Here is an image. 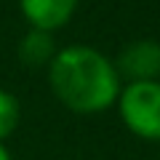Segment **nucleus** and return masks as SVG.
Masks as SVG:
<instances>
[{
  "mask_svg": "<svg viewBox=\"0 0 160 160\" xmlns=\"http://www.w3.org/2000/svg\"><path fill=\"white\" fill-rule=\"evenodd\" d=\"M51 91L67 109L78 115H96L118 104L120 75L99 48L67 46L59 48L48 64Z\"/></svg>",
  "mask_w": 160,
  "mask_h": 160,
  "instance_id": "1",
  "label": "nucleus"
},
{
  "mask_svg": "<svg viewBox=\"0 0 160 160\" xmlns=\"http://www.w3.org/2000/svg\"><path fill=\"white\" fill-rule=\"evenodd\" d=\"M118 112L123 126L144 142H160V80L120 88Z\"/></svg>",
  "mask_w": 160,
  "mask_h": 160,
  "instance_id": "2",
  "label": "nucleus"
},
{
  "mask_svg": "<svg viewBox=\"0 0 160 160\" xmlns=\"http://www.w3.org/2000/svg\"><path fill=\"white\" fill-rule=\"evenodd\" d=\"M120 78H128V83H152L160 80V43L158 40H133L118 53L115 62Z\"/></svg>",
  "mask_w": 160,
  "mask_h": 160,
  "instance_id": "3",
  "label": "nucleus"
},
{
  "mask_svg": "<svg viewBox=\"0 0 160 160\" xmlns=\"http://www.w3.org/2000/svg\"><path fill=\"white\" fill-rule=\"evenodd\" d=\"M80 0H19V11L29 22V29L56 32L75 16Z\"/></svg>",
  "mask_w": 160,
  "mask_h": 160,
  "instance_id": "4",
  "label": "nucleus"
},
{
  "mask_svg": "<svg viewBox=\"0 0 160 160\" xmlns=\"http://www.w3.org/2000/svg\"><path fill=\"white\" fill-rule=\"evenodd\" d=\"M56 40L51 32L43 29H29L22 40H19V59L27 67H48L56 56Z\"/></svg>",
  "mask_w": 160,
  "mask_h": 160,
  "instance_id": "5",
  "label": "nucleus"
},
{
  "mask_svg": "<svg viewBox=\"0 0 160 160\" xmlns=\"http://www.w3.org/2000/svg\"><path fill=\"white\" fill-rule=\"evenodd\" d=\"M19 120H22V104H19V99L11 91L0 88V144H3V139H8L19 128Z\"/></svg>",
  "mask_w": 160,
  "mask_h": 160,
  "instance_id": "6",
  "label": "nucleus"
},
{
  "mask_svg": "<svg viewBox=\"0 0 160 160\" xmlns=\"http://www.w3.org/2000/svg\"><path fill=\"white\" fill-rule=\"evenodd\" d=\"M0 160H11V152L6 149V144H0Z\"/></svg>",
  "mask_w": 160,
  "mask_h": 160,
  "instance_id": "7",
  "label": "nucleus"
}]
</instances>
